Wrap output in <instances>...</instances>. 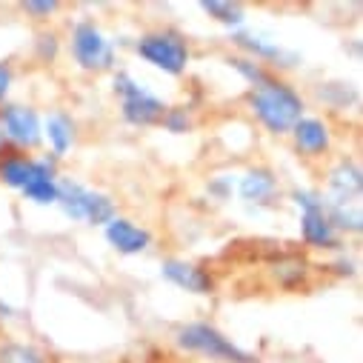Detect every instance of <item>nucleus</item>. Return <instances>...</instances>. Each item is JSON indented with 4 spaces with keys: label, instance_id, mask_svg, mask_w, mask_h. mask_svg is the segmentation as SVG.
<instances>
[{
    "label": "nucleus",
    "instance_id": "1",
    "mask_svg": "<svg viewBox=\"0 0 363 363\" xmlns=\"http://www.w3.org/2000/svg\"><path fill=\"white\" fill-rule=\"evenodd\" d=\"M249 106L255 109L257 121L272 132V135H286L292 126L303 118V101L292 86L284 80L266 74L260 83L252 86L249 92Z\"/></svg>",
    "mask_w": 363,
    "mask_h": 363
},
{
    "label": "nucleus",
    "instance_id": "2",
    "mask_svg": "<svg viewBox=\"0 0 363 363\" xmlns=\"http://www.w3.org/2000/svg\"><path fill=\"white\" fill-rule=\"evenodd\" d=\"M57 203L72 220H86L92 226H106L109 220H115L112 198L86 189L74 180H60L57 184Z\"/></svg>",
    "mask_w": 363,
    "mask_h": 363
},
{
    "label": "nucleus",
    "instance_id": "3",
    "mask_svg": "<svg viewBox=\"0 0 363 363\" xmlns=\"http://www.w3.org/2000/svg\"><path fill=\"white\" fill-rule=\"evenodd\" d=\"M177 343L184 349H189V352H198V354L220 360V363H255V357L249 352H243L238 343H232L223 332H218L209 323H186V326H180L177 329Z\"/></svg>",
    "mask_w": 363,
    "mask_h": 363
},
{
    "label": "nucleus",
    "instance_id": "4",
    "mask_svg": "<svg viewBox=\"0 0 363 363\" xmlns=\"http://www.w3.org/2000/svg\"><path fill=\"white\" fill-rule=\"evenodd\" d=\"M115 92L123 98L121 109H123V121L132 126H155L163 121L166 115V104L160 98H155L146 86H140L132 74L121 72L115 74Z\"/></svg>",
    "mask_w": 363,
    "mask_h": 363
},
{
    "label": "nucleus",
    "instance_id": "5",
    "mask_svg": "<svg viewBox=\"0 0 363 363\" xmlns=\"http://www.w3.org/2000/svg\"><path fill=\"white\" fill-rule=\"evenodd\" d=\"M138 55L166 74H184L189 63V46L177 32H152L138 40Z\"/></svg>",
    "mask_w": 363,
    "mask_h": 363
},
{
    "label": "nucleus",
    "instance_id": "6",
    "mask_svg": "<svg viewBox=\"0 0 363 363\" xmlns=\"http://www.w3.org/2000/svg\"><path fill=\"white\" fill-rule=\"evenodd\" d=\"M72 55L89 72H104V69H112V63H115L112 43L106 40V35L95 23H89V21L74 26V32H72Z\"/></svg>",
    "mask_w": 363,
    "mask_h": 363
},
{
    "label": "nucleus",
    "instance_id": "7",
    "mask_svg": "<svg viewBox=\"0 0 363 363\" xmlns=\"http://www.w3.org/2000/svg\"><path fill=\"white\" fill-rule=\"evenodd\" d=\"M292 198L303 209V215H301L303 240L315 249H335L337 246V232H335V226L329 223V218L323 212V198L315 195V192H306V189H298Z\"/></svg>",
    "mask_w": 363,
    "mask_h": 363
},
{
    "label": "nucleus",
    "instance_id": "8",
    "mask_svg": "<svg viewBox=\"0 0 363 363\" xmlns=\"http://www.w3.org/2000/svg\"><path fill=\"white\" fill-rule=\"evenodd\" d=\"M0 129H4V138L21 143V146H38L43 132H40V118L35 109L29 106H6L4 115H0Z\"/></svg>",
    "mask_w": 363,
    "mask_h": 363
},
{
    "label": "nucleus",
    "instance_id": "9",
    "mask_svg": "<svg viewBox=\"0 0 363 363\" xmlns=\"http://www.w3.org/2000/svg\"><path fill=\"white\" fill-rule=\"evenodd\" d=\"M357 198H360V169H357V163L343 160L329 172V195L323 198V203L357 206Z\"/></svg>",
    "mask_w": 363,
    "mask_h": 363
},
{
    "label": "nucleus",
    "instance_id": "10",
    "mask_svg": "<svg viewBox=\"0 0 363 363\" xmlns=\"http://www.w3.org/2000/svg\"><path fill=\"white\" fill-rule=\"evenodd\" d=\"M160 272L166 281H172L174 286L186 289V292H195V295H209L215 289V281L209 272L195 263H186V260H166L160 266Z\"/></svg>",
    "mask_w": 363,
    "mask_h": 363
},
{
    "label": "nucleus",
    "instance_id": "11",
    "mask_svg": "<svg viewBox=\"0 0 363 363\" xmlns=\"http://www.w3.org/2000/svg\"><path fill=\"white\" fill-rule=\"evenodd\" d=\"M232 40L246 49L252 55V60H266V63H278V66H295L298 63V55L286 52L278 40H266V38H257V35H246V32H235Z\"/></svg>",
    "mask_w": 363,
    "mask_h": 363
},
{
    "label": "nucleus",
    "instance_id": "12",
    "mask_svg": "<svg viewBox=\"0 0 363 363\" xmlns=\"http://www.w3.org/2000/svg\"><path fill=\"white\" fill-rule=\"evenodd\" d=\"M106 240L121 255H140L152 243V235L146 229H140L138 223L126 220V218H115V220L106 223Z\"/></svg>",
    "mask_w": 363,
    "mask_h": 363
},
{
    "label": "nucleus",
    "instance_id": "13",
    "mask_svg": "<svg viewBox=\"0 0 363 363\" xmlns=\"http://www.w3.org/2000/svg\"><path fill=\"white\" fill-rule=\"evenodd\" d=\"M32 203H57V180H55V166L49 160H32V172L26 186L21 189Z\"/></svg>",
    "mask_w": 363,
    "mask_h": 363
},
{
    "label": "nucleus",
    "instance_id": "14",
    "mask_svg": "<svg viewBox=\"0 0 363 363\" xmlns=\"http://www.w3.org/2000/svg\"><path fill=\"white\" fill-rule=\"evenodd\" d=\"M292 135H295V143L298 149H303L306 155H320L329 149V126L318 118H301L295 126H292Z\"/></svg>",
    "mask_w": 363,
    "mask_h": 363
},
{
    "label": "nucleus",
    "instance_id": "15",
    "mask_svg": "<svg viewBox=\"0 0 363 363\" xmlns=\"http://www.w3.org/2000/svg\"><path fill=\"white\" fill-rule=\"evenodd\" d=\"M278 192V180L269 169H252L240 177V198L249 203H266Z\"/></svg>",
    "mask_w": 363,
    "mask_h": 363
},
{
    "label": "nucleus",
    "instance_id": "16",
    "mask_svg": "<svg viewBox=\"0 0 363 363\" xmlns=\"http://www.w3.org/2000/svg\"><path fill=\"white\" fill-rule=\"evenodd\" d=\"M46 138H49L52 152H55L57 157L66 155L69 146H72V140H74V123H72V118H66V115H60V112L49 115V121H46Z\"/></svg>",
    "mask_w": 363,
    "mask_h": 363
},
{
    "label": "nucleus",
    "instance_id": "17",
    "mask_svg": "<svg viewBox=\"0 0 363 363\" xmlns=\"http://www.w3.org/2000/svg\"><path fill=\"white\" fill-rule=\"evenodd\" d=\"M29 172H32V160H26V157H6L4 163H0V180L12 189L26 186Z\"/></svg>",
    "mask_w": 363,
    "mask_h": 363
},
{
    "label": "nucleus",
    "instance_id": "18",
    "mask_svg": "<svg viewBox=\"0 0 363 363\" xmlns=\"http://www.w3.org/2000/svg\"><path fill=\"white\" fill-rule=\"evenodd\" d=\"M201 9L215 18L218 23H226V26H240L243 23V9L238 4H220V0H206V4H201Z\"/></svg>",
    "mask_w": 363,
    "mask_h": 363
},
{
    "label": "nucleus",
    "instance_id": "19",
    "mask_svg": "<svg viewBox=\"0 0 363 363\" xmlns=\"http://www.w3.org/2000/svg\"><path fill=\"white\" fill-rule=\"evenodd\" d=\"M0 363H46V360L32 346L9 340V343L0 346Z\"/></svg>",
    "mask_w": 363,
    "mask_h": 363
},
{
    "label": "nucleus",
    "instance_id": "20",
    "mask_svg": "<svg viewBox=\"0 0 363 363\" xmlns=\"http://www.w3.org/2000/svg\"><path fill=\"white\" fill-rule=\"evenodd\" d=\"M229 66L243 77V80H249V86H255V83H260L269 72L263 69V63H257V60H252V57H229Z\"/></svg>",
    "mask_w": 363,
    "mask_h": 363
},
{
    "label": "nucleus",
    "instance_id": "21",
    "mask_svg": "<svg viewBox=\"0 0 363 363\" xmlns=\"http://www.w3.org/2000/svg\"><path fill=\"white\" fill-rule=\"evenodd\" d=\"M169 132H174V135H180V132H189V126H192V121H189V112L184 109V106H174V109H166V115H163V121H160Z\"/></svg>",
    "mask_w": 363,
    "mask_h": 363
},
{
    "label": "nucleus",
    "instance_id": "22",
    "mask_svg": "<svg viewBox=\"0 0 363 363\" xmlns=\"http://www.w3.org/2000/svg\"><path fill=\"white\" fill-rule=\"evenodd\" d=\"M23 9L32 12V15H38V18H49V15L57 9V4H55V0H29Z\"/></svg>",
    "mask_w": 363,
    "mask_h": 363
},
{
    "label": "nucleus",
    "instance_id": "23",
    "mask_svg": "<svg viewBox=\"0 0 363 363\" xmlns=\"http://www.w3.org/2000/svg\"><path fill=\"white\" fill-rule=\"evenodd\" d=\"M9 86H12V72L6 69V66H0V101L6 98V92H9Z\"/></svg>",
    "mask_w": 363,
    "mask_h": 363
},
{
    "label": "nucleus",
    "instance_id": "24",
    "mask_svg": "<svg viewBox=\"0 0 363 363\" xmlns=\"http://www.w3.org/2000/svg\"><path fill=\"white\" fill-rule=\"evenodd\" d=\"M9 312H12V309H9L6 303H0V318H9Z\"/></svg>",
    "mask_w": 363,
    "mask_h": 363
},
{
    "label": "nucleus",
    "instance_id": "25",
    "mask_svg": "<svg viewBox=\"0 0 363 363\" xmlns=\"http://www.w3.org/2000/svg\"><path fill=\"white\" fill-rule=\"evenodd\" d=\"M4 140H6V138H4V129H0V149H4Z\"/></svg>",
    "mask_w": 363,
    "mask_h": 363
}]
</instances>
